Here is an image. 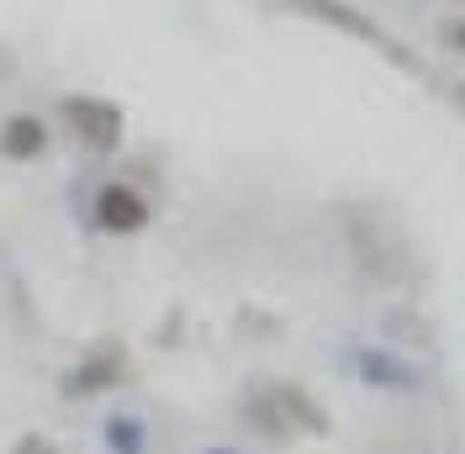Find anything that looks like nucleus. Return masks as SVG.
Instances as JSON below:
<instances>
[{
	"mask_svg": "<svg viewBox=\"0 0 465 454\" xmlns=\"http://www.w3.org/2000/svg\"><path fill=\"white\" fill-rule=\"evenodd\" d=\"M143 423L133 418V412H116V418H106V449L112 454H143Z\"/></svg>",
	"mask_w": 465,
	"mask_h": 454,
	"instance_id": "nucleus-6",
	"label": "nucleus"
},
{
	"mask_svg": "<svg viewBox=\"0 0 465 454\" xmlns=\"http://www.w3.org/2000/svg\"><path fill=\"white\" fill-rule=\"evenodd\" d=\"M360 375L371 386H391V391H412L418 386V370L402 365V360H391V354H381V349H365L360 354Z\"/></svg>",
	"mask_w": 465,
	"mask_h": 454,
	"instance_id": "nucleus-5",
	"label": "nucleus"
},
{
	"mask_svg": "<svg viewBox=\"0 0 465 454\" xmlns=\"http://www.w3.org/2000/svg\"><path fill=\"white\" fill-rule=\"evenodd\" d=\"M212 454H232V449H212Z\"/></svg>",
	"mask_w": 465,
	"mask_h": 454,
	"instance_id": "nucleus-9",
	"label": "nucleus"
},
{
	"mask_svg": "<svg viewBox=\"0 0 465 454\" xmlns=\"http://www.w3.org/2000/svg\"><path fill=\"white\" fill-rule=\"evenodd\" d=\"M450 37H455V43H460V48H465V27H450Z\"/></svg>",
	"mask_w": 465,
	"mask_h": 454,
	"instance_id": "nucleus-8",
	"label": "nucleus"
},
{
	"mask_svg": "<svg viewBox=\"0 0 465 454\" xmlns=\"http://www.w3.org/2000/svg\"><path fill=\"white\" fill-rule=\"evenodd\" d=\"M95 222L106 227V232H138L148 222V201L133 185H106L95 196Z\"/></svg>",
	"mask_w": 465,
	"mask_h": 454,
	"instance_id": "nucleus-3",
	"label": "nucleus"
},
{
	"mask_svg": "<svg viewBox=\"0 0 465 454\" xmlns=\"http://www.w3.org/2000/svg\"><path fill=\"white\" fill-rule=\"evenodd\" d=\"M116 380H122V349H95L74 370H64L58 391L69 401H80V397H95V391H112Z\"/></svg>",
	"mask_w": 465,
	"mask_h": 454,
	"instance_id": "nucleus-2",
	"label": "nucleus"
},
{
	"mask_svg": "<svg viewBox=\"0 0 465 454\" xmlns=\"http://www.w3.org/2000/svg\"><path fill=\"white\" fill-rule=\"evenodd\" d=\"M11 454H58V449L48 444V433H22V439L11 444Z\"/></svg>",
	"mask_w": 465,
	"mask_h": 454,
	"instance_id": "nucleus-7",
	"label": "nucleus"
},
{
	"mask_svg": "<svg viewBox=\"0 0 465 454\" xmlns=\"http://www.w3.org/2000/svg\"><path fill=\"white\" fill-rule=\"evenodd\" d=\"M64 116H69V127L80 133V143H85V148H95V153H112L116 143H122V112H116L112 101L74 95V101L64 106Z\"/></svg>",
	"mask_w": 465,
	"mask_h": 454,
	"instance_id": "nucleus-1",
	"label": "nucleus"
},
{
	"mask_svg": "<svg viewBox=\"0 0 465 454\" xmlns=\"http://www.w3.org/2000/svg\"><path fill=\"white\" fill-rule=\"evenodd\" d=\"M43 148H48V127H43L37 116H11V122L0 127V153H5L11 164H32Z\"/></svg>",
	"mask_w": 465,
	"mask_h": 454,
	"instance_id": "nucleus-4",
	"label": "nucleus"
}]
</instances>
